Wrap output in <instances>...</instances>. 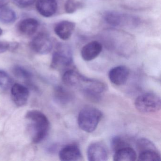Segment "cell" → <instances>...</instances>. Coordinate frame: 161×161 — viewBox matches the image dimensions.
Listing matches in <instances>:
<instances>
[{"mask_svg":"<svg viewBox=\"0 0 161 161\" xmlns=\"http://www.w3.org/2000/svg\"><path fill=\"white\" fill-rule=\"evenodd\" d=\"M76 28V24L72 21L63 20L55 25L54 31L56 35L62 40L66 41L71 37Z\"/></svg>","mask_w":161,"mask_h":161,"instance_id":"cell-12","label":"cell"},{"mask_svg":"<svg viewBox=\"0 0 161 161\" xmlns=\"http://www.w3.org/2000/svg\"><path fill=\"white\" fill-rule=\"evenodd\" d=\"M73 64V52L71 47L68 44L58 43L53 54L51 67L56 70H66L72 68Z\"/></svg>","mask_w":161,"mask_h":161,"instance_id":"cell-2","label":"cell"},{"mask_svg":"<svg viewBox=\"0 0 161 161\" xmlns=\"http://www.w3.org/2000/svg\"><path fill=\"white\" fill-rule=\"evenodd\" d=\"M102 117L101 111L92 106H86L81 109L79 113L78 125L84 131L92 132L97 129Z\"/></svg>","mask_w":161,"mask_h":161,"instance_id":"cell-3","label":"cell"},{"mask_svg":"<svg viewBox=\"0 0 161 161\" xmlns=\"http://www.w3.org/2000/svg\"><path fill=\"white\" fill-rule=\"evenodd\" d=\"M3 33V30H2L1 28H0V36H1V35Z\"/></svg>","mask_w":161,"mask_h":161,"instance_id":"cell-28","label":"cell"},{"mask_svg":"<svg viewBox=\"0 0 161 161\" xmlns=\"http://www.w3.org/2000/svg\"><path fill=\"white\" fill-rule=\"evenodd\" d=\"M11 97L18 107H22L27 104L30 97V91L26 86L19 83L13 85L11 88Z\"/></svg>","mask_w":161,"mask_h":161,"instance_id":"cell-8","label":"cell"},{"mask_svg":"<svg viewBox=\"0 0 161 161\" xmlns=\"http://www.w3.org/2000/svg\"><path fill=\"white\" fill-rule=\"evenodd\" d=\"M36 0H13L16 5L20 8H26L32 5Z\"/></svg>","mask_w":161,"mask_h":161,"instance_id":"cell-26","label":"cell"},{"mask_svg":"<svg viewBox=\"0 0 161 161\" xmlns=\"http://www.w3.org/2000/svg\"><path fill=\"white\" fill-rule=\"evenodd\" d=\"M59 158L63 161H77L82 158L80 150L77 145L69 144L61 149Z\"/></svg>","mask_w":161,"mask_h":161,"instance_id":"cell-13","label":"cell"},{"mask_svg":"<svg viewBox=\"0 0 161 161\" xmlns=\"http://www.w3.org/2000/svg\"><path fill=\"white\" fill-rule=\"evenodd\" d=\"M161 99L154 93H147L138 96L135 101V106L142 114L156 113L161 109Z\"/></svg>","mask_w":161,"mask_h":161,"instance_id":"cell-5","label":"cell"},{"mask_svg":"<svg viewBox=\"0 0 161 161\" xmlns=\"http://www.w3.org/2000/svg\"><path fill=\"white\" fill-rule=\"evenodd\" d=\"M102 50L101 43L97 41H91L82 48L81 56L84 61H92L98 56Z\"/></svg>","mask_w":161,"mask_h":161,"instance_id":"cell-11","label":"cell"},{"mask_svg":"<svg viewBox=\"0 0 161 161\" xmlns=\"http://www.w3.org/2000/svg\"><path fill=\"white\" fill-rule=\"evenodd\" d=\"M25 118L30 122L32 140L38 144L47 137L50 128V122L47 116L37 110H30L26 113Z\"/></svg>","mask_w":161,"mask_h":161,"instance_id":"cell-1","label":"cell"},{"mask_svg":"<svg viewBox=\"0 0 161 161\" xmlns=\"http://www.w3.org/2000/svg\"><path fill=\"white\" fill-rule=\"evenodd\" d=\"M9 0H0V8L6 6Z\"/></svg>","mask_w":161,"mask_h":161,"instance_id":"cell-27","label":"cell"},{"mask_svg":"<svg viewBox=\"0 0 161 161\" xmlns=\"http://www.w3.org/2000/svg\"><path fill=\"white\" fill-rule=\"evenodd\" d=\"M128 146H130L124 138L120 136H114L111 140V147L114 153L119 149Z\"/></svg>","mask_w":161,"mask_h":161,"instance_id":"cell-24","label":"cell"},{"mask_svg":"<svg viewBox=\"0 0 161 161\" xmlns=\"http://www.w3.org/2000/svg\"><path fill=\"white\" fill-rule=\"evenodd\" d=\"M108 75L112 83L117 86L123 85L129 78L130 70L125 66H118L112 68Z\"/></svg>","mask_w":161,"mask_h":161,"instance_id":"cell-10","label":"cell"},{"mask_svg":"<svg viewBox=\"0 0 161 161\" xmlns=\"http://www.w3.org/2000/svg\"><path fill=\"white\" fill-rule=\"evenodd\" d=\"M82 3L77 0H67L64 4V10L67 14H72L83 7Z\"/></svg>","mask_w":161,"mask_h":161,"instance_id":"cell-22","label":"cell"},{"mask_svg":"<svg viewBox=\"0 0 161 161\" xmlns=\"http://www.w3.org/2000/svg\"><path fill=\"white\" fill-rule=\"evenodd\" d=\"M36 8L38 13L46 18L52 17L58 9L56 0H37Z\"/></svg>","mask_w":161,"mask_h":161,"instance_id":"cell-14","label":"cell"},{"mask_svg":"<svg viewBox=\"0 0 161 161\" xmlns=\"http://www.w3.org/2000/svg\"><path fill=\"white\" fill-rule=\"evenodd\" d=\"M87 155L88 161H105L108 159V152L104 144L94 142L88 147Z\"/></svg>","mask_w":161,"mask_h":161,"instance_id":"cell-9","label":"cell"},{"mask_svg":"<svg viewBox=\"0 0 161 161\" xmlns=\"http://www.w3.org/2000/svg\"><path fill=\"white\" fill-rule=\"evenodd\" d=\"M80 88L86 97L97 100L106 90V86L100 81L85 77Z\"/></svg>","mask_w":161,"mask_h":161,"instance_id":"cell-6","label":"cell"},{"mask_svg":"<svg viewBox=\"0 0 161 161\" xmlns=\"http://www.w3.org/2000/svg\"><path fill=\"white\" fill-rule=\"evenodd\" d=\"M39 25V22L35 19H25L19 22L18 29L22 35L31 36L36 33Z\"/></svg>","mask_w":161,"mask_h":161,"instance_id":"cell-15","label":"cell"},{"mask_svg":"<svg viewBox=\"0 0 161 161\" xmlns=\"http://www.w3.org/2000/svg\"><path fill=\"white\" fill-rule=\"evenodd\" d=\"M138 159L141 161H160L161 156L157 150H149L139 153Z\"/></svg>","mask_w":161,"mask_h":161,"instance_id":"cell-20","label":"cell"},{"mask_svg":"<svg viewBox=\"0 0 161 161\" xmlns=\"http://www.w3.org/2000/svg\"><path fill=\"white\" fill-rule=\"evenodd\" d=\"M30 46L36 53L47 54L51 51L53 43L49 35L46 33L41 32L34 37L31 41Z\"/></svg>","mask_w":161,"mask_h":161,"instance_id":"cell-7","label":"cell"},{"mask_svg":"<svg viewBox=\"0 0 161 161\" xmlns=\"http://www.w3.org/2000/svg\"><path fill=\"white\" fill-rule=\"evenodd\" d=\"M103 18L107 24L113 27H135L140 23L137 17L115 11L105 12Z\"/></svg>","mask_w":161,"mask_h":161,"instance_id":"cell-4","label":"cell"},{"mask_svg":"<svg viewBox=\"0 0 161 161\" xmlns=\"http://www.w3.org/2000/svg\"><path fill=\"white\" fill-rule=\"evenodd\" d=\"M15 12L6 6L0 8V21L5 24L14 23L16 20Z\"/></svg>","mask_w":161,"mask_h":161,"instance_id":"cell-18","label":"cell"},{"mask_svg":"<svg viewBox=\"0 0 161 161\" xmlns=\"http://www.w3.org/2000/svg\"><path fill=\"white\" fill-rule=\"evenodd\" d=\"M12 71L16 78L24 80H30L32 77V74L31 71L21 66H15L13 67Z\"/></svg>","mask_w":161,"mask_h":161,"instance_id":"cell-19","label":"cell"},{"mask_svg":"<svg viewBox=\"0 0 161 161\" xmlns=\"http://www.w3.org/2000/svg\"><path fill=\"white\" fill-rule=\"evenodd\" d=\"M137 154L130 146L124 147L115 152L114 160L115 161H134L136 160Z\"/></svg>","mask_w":161,"mask_h":161,"instance_id":"cell-16","label":"cell"},{"mask_svg":"<svg viewBox=\"0 0 161 161\" xmlns=\"http://www.w3.org/2000/svg\"><path fill=\"white\" fill-rule=\"evenodd\" d=\"M136 147L139 153L149 150H157L154 144L148 139L140 138L136 142Z\"/></svg>","mask_w":161,"mask_h":161,"instance_id":"cell-23","label":"cell"},{"mask_svg":"<svg viewBox=\"0 0 161 161\" xmlns=\"http://www.w3.org/2000/svg\"><path fill=\"white\" fill-rule=\"evenodd\" d=\"M54 97L55 100L61 104L69 103L74 97L70 91L62 86H58L55 88Z\"/></svg>","mask_w":161,"mask_h":161,"instance_id":"cell-17","label":"cell"},{"mask_svg":"<svg viewBox=\"0 0 161 161\" xmlns=\"http://www.w3.org/2000/svg\"><path fill=\"white\" fill-rule=\"evenodd\" d=\"M13 80L11 76L3 70L0 69V88L6 90L13 86Z\"/></svg>","mask_w":161,"mask_h":161,"instance_id":"cell-21","label":"cell"},{"mask_svg":"<svg viewBox=\"0 0 161 161\" xmlns=\"http://www.w3.org/2000/svg\"><path fill=\"white\" fill-rule=\"evenodd\" d=\"M17 46L16 43L10 44L8 42L0 41V53L5 52L8 50L14 49Z\"/></svg>","mask_w":161,"mask_h":161,"instance_id":"cell-25","label":"cell"}]
</instances>
